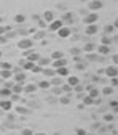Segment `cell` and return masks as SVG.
Listing matches in <instances>:
<instances>
[{
	"label": "cell",
	"mask_w": 118,
	"mask_h": 135,
	"mask_svg": "<svg viewBox=\"0 0 118 135\" xmlns=\"http://www.w3.org/2000/svg\"><path fill=\"white\" fill-rule=\"evenodd\" d=\"M42 69H43L42 66H38L37 63H33V66H32V69H30V71H32L33 74H40V73H42Z\"/></svg>",
	"instance_id": "obj_27"
},
{
	"label": "cell",
	"mask_w": 118,
	"mask_h": 135,
	"mask_svg": "<svg viewBox=\"0 0 118 135\" xmlns=\"http://www.w3.org/2000/svg\"><path fill=\"white\" fill-rule=\"evenodd\" d=\"M70 90H72L70 85H62V87H61V92H70Z\"/></svg>",
	"instance_id": "obj_37"
},
{
	"label": "cell",
	"mask_w": 118,
	"mask_h": 135,
	"mask_svg": "<svg viewBox=\"0 0 118 135\" xmlns=\"http://www.w3.org/2000/svg\"><path fill=\"white\" fill-rule=\"evenodd\" d=\"M49 66L53 69H58V68H62V66H67V60L65 58H59V60H53V63H49Z\"/></svg>",
	"instance_id": "obj_8"
},
{
	"label": "cell",
	"mask_w": 118,
	"mask_h": 135,
	"mask_svg": "<svg viewBox=\"0 0 118 135\" xmlns=\"http://www.w3.org/2000/svg\"><path fill=\"white\" fill-rule=\"evenodd\" d=\"M56 71V76H59V77H67L70 73H69V69H67V66H62V68H58V69H54Z\"/></svg>",
	"instance_id": "obj_14"
},
{
	"label": "cell",
	"mask_w": 118,
	"mask_h": 135,
	"mask_svg": "<svg viewBox=\"0 0 118 135\" xmlns=\"http://www.w3.org/2000/svg\"><path fill=\"white\" fill-rule=\"evenodd\" d=\"M77 68H78V69H86V63H77Z\"/></svg>",
	"instance_id": "obj_38"
},
{
	"label": "cell",
	"mask_w": 118,
	"mask_h": 135,
	"mask_svg": "<svg viewBox=\"0 0 118 135\" xmlns=\"http://www.w3.org/2000/svg\"><path fill=\"white\" fill-rule=\"evenodd\" d=\"M11 95V89L5 87V89H0V97H3V98H10Z\"/></svg>",
	"instance_id": "obj_24"
},
{
	"label": "cell",
	"mask_w": 118,
	"mask_h": 135,
	"mask_svg": "<svg viewBox=\"0 0 118 135\" xmlns=\"http://www.w3.org/2000/svg\"><path fill=\"white\" fill-rule=\"evenodd\" d=\"M88 95H89L91 98H97V97L100 95V92H99V89H96L94 85H89V87H88Z\"/></svg>",
	"instance_id": "obj_18"
},
{
	"label": "cell",
	"mask_w": 118,
	"mask_h": 135,
	"mask_svg": "<svg viewBox=\"0 0 118 135\" xmlns=\"http://www.w3.org/2000/svg\"><path fill=\"white\" fill-rule=\"evenodd\" d=\"M97 20H99V15H97L96 11H91V13H88L85 18H83V24H85V26H88V24H96Z\"/></svg>",
	"instance_id": "obj_1"
},
{
	"label": "cell",
	"mask_w": 118,
	"mask_h": 135,
	"mask_svg": "<svg viewBox=\"0 0 118 135\" xmlns=\"http://www.w3.org/2000/svg\"><path fill=\"white\" fill-rule=\"evenodd\" d=\"M0 77L5 79V80L11 79L13 77V69H0Z\"/></svg>",
	"instance_id": "obj_16"
},
{
	"label": "cell",
	"mask_w": 118,
	"mask_h": 135,
	"mask_svg": "<svg viewBox=\"0 0 118 135\" xmlns=\"http://www.w3.org/2000/svg\"><path fill=\"white\" fill-rule=\"evenodd\" d=\"M78 84H81L78 77H75V76H70V74L67 76V85H70V87L74 89L75 85H78Z\"/></svg>",
	"instance_id": "obj_12"
},
{
	"label": "cell",
	"mask_w": 118,
	"mask_h": 135,
	"mask_svg": "<svg viewBox=\"0 0 118 135\" xmlns=\"http://www.w3.org/2000/svg\"><path fill=\"white\" fill-rule=\"evenodd\" d=\"M38 58H40V55H38L37 52H32V50L29 52V55L26 56V60H27V61H32V63H37Z\"/></svg>",
	"instance_id": "obj_19"
},
{
	"label": "cell",
	"mask_w": 118,
	"mask_h": 135,
	"mask_svg": "<svg viewBox=\"0 0 118 135\" xmlns=\"http://www.w3.org/2000/svg\"><path fill=\"white\" fill-rule=\"evenodd\" d=\"M105 76H107V77H116V66H115V64L109 66L107 69H105Z\"/></svg>",
	"instance_id": "obj_17"
},
{
	"label": "cell",
	"mask_w": 118,
	"mask_h": 135,
	"mask_svg": "<svg viewBox=\"0 0 118 135\" xmlns=\"http://www.w3.org/2000/svg\"><path fill=\"white\" fill-rule=\"evenodd\" d=\"M49 84H51V85H54V87H61L62 79H61L59 76H53V77H51V80H49Z\"/></svg>",
	"instance_id": "obj_20"
},
{
	"label": "cell",
	"mask_w": 118,
	"mask_h": 135,
	"mask_svg": "<svg viewBox=\"0 0 118 135\" xmlns=\"http://www.w3.org/2000/svg\"><path fill=\"white\" fill-rule=\"evenodd\" d=\"M37 87H38V89H43V90H45V89H49V87H51V84H49V80H42V82L38 84Z\"/></svg>",
	"instance_id": "obj_26"
},
{
	"label": "cell",
	"mask_w": 118,
	"mask_h": 135,
	"mask_svg": "<svg viewBox=\"0 0 118 135\" xmlns=\"http://www.w3.org/2000/svg\"><path fill=\"white\" fill-rule=\"evenodd\" d=\"M94 50H96V45L94 44H86L85 47H83V52H85V53H93Z\"/></svg>",
	"instance_id": "obj_22"
},
{
	"label": "cell",
	"mask_w": 118,
	"mask_h": 135,
	"mask_svg": "<svg viewBox=\"0 0 118 135\" xmlns=\"http://www.w3.org/2000/svg\"><path fill=\"white\" fill-rule=\"evenodd\" d=\"M37 64H38V66H42V68H46V66H49V60H48V58H42V56H40V58L37 60Z\"/></svg>",
	"instance_id": "obj_23"
},
{
	"label": "cell",
	"mask_w": 118,
	"mask_h": 135,
	"mask_svg": "<svg viewBox=\"0 0 118 135\" xmlns=\"http://www.w3.org/2000/svg\"><path fill=\"white\" fill-rule=\"evenodd\" d=\"M75 135H88V132H86L85 129H77V132H75Z\"/></svg>",
	"instance_id": "obj_35"
},
{
	"label": "cell",
	"mask_w": 118,
	"mask_h": 135,
	"mask_svg": "<svg viewBox=\"0 0 118 135\" xmlns=\"http://www.w3.org/2000/svg\"><path fill=\"white\" fill-rule=\"evenodd\" d=\"M51 58H53V60H59V58H64V53H62V52H53Z\"/></svg>",
	"instance_id": "obj_31"
},
{
	"label": "cell",
	"mask_w": 118,
	"mask_h": 135,
	"mask_svg": "<svg viewBox=\"0 0 118 135\" xmlns=\"http://www.w3.org/2000/svg\"><path fill=\"white\" fill-rule=\"evenodd\" d=\"M80 53H81V50H80V48H72V55H74V56H78Z\"/></svg>",
	"instance_id": "obj_36"
},
{
	"label": "cell",
	"mask_w": 118,
	"mask_h": 135,
	"mask_svg": "<svg viewBox=\"0 0 118 135\" xmlns=\"http://www.w3.org/2000/svg\"><path fill=\"white\" fill-rule=\"evenodd\" d=\"M38 87L35 85V84H27V85H24V92H27V93H33Z\"/></svg>",
	"instance_id": "obj_21"
},
{
	"label": "cell",
	"mask_w": 118,
	"mask_h": 135,
	"mask_svg": "<svg viewBox=\"0 0 118 135\" xmlns=\"http://www.w3.org/2000/svg\"><path fill=\"white\" fill-rule=\"evenodd\" d=\"M88 8H89L91 11H99L100 8H102V2H100V0H89Z\"/></svg>",
	"instance_id": "obj_4"
},
{
	"label": "cell",
	"mask_w": 118,
	"mask_h": 135,
	"mask_svg": "<svg viewBox=\"0 0 118 135\" xmlns=\"http://www.w3.org/2000/svg\"><path fill=\"white\" fill-rule=\"evenodd\" d=\"M7 32V27H0V36H2V34H5Z\"/></svg>",
	"instance_id": "obj_44"
},
{
	"label": "cell",
	"mask_w": 118,
	"mask_h": 135,
	"mask_svg": "<svg viewBox=\"0 0 118 135\" xmlns=\"http://www.w3.org/2000/svg\"><path fill=\"white\" fill-rule=\"evenodd\" d=\"M104 135H110V133H104Z\"/></svg>",
	"instance_id": "obj_46"
},
{
	"label": "cell",
	"mask_w": 118,
	"mask_h": 135,
	"mask_svg": "<svg viewBox=\"0 0 118 135\" xmlns=\"http://www.w3.org/2000/svg\"><path fill=\"white\" fill-rule=\"evenodd\" d=\"M62 26H64V21H62V20H53L51 23H49V26H48V27H49V31L56 32V31H58L59 27H62Z\"/></svg>",
	"instance_id": "obj_6"
},
{
	"label": "cell",
	"mask_w": 118,
	"mask_h": 135,
	"mask_svg": "<svg viewBox=\"0 0 118 135\" xmlns=\"http://www.w3.org/2000/svg\"><path fill=\"white\" fill-rule=\"evenodd\" d=\"M110 106H112L113 109H116V106H118V101H116V100H112V101H110Z\"/></svg>",
	"instance_id": "obj_41"
},
{
	"label": "cell",
	"mask_w": 118,
	"mask_h": 135,
	"mask_svg": "<svg viewBox=\"0 0 118 135\" xmlns=\"http://www.w3.org/2000/svg\"><path fill=\"white\" fill-rule=\"evenodd\" d=\"M13 80H14L16 84H24V80H26V71L13 73Z\"/></svg>",
	"instance_id": "obj_5"
},
{
	"label": "cell",
	"mask_w": 118,
	"mask_h": 135,
	"mask_svg": "<svg viewBox=\"0 0 118 135\" xmlns=\"http://www.w3.org/2000/svg\"><path fill=\"white\" fill-rule=\"evenodd\" d=\"M24 92V84H13L11 85V93H16V95H19V93H23Z\"/></svg>",
	"instance_id": "obj_11"
},
{
	"label": "cell",
	"mask_w": 118,
	"mask_h": 135,
	"mask_svg": "<svg viewBox=\"0 0 118 135\" xmlns=\"http://www.w3.org/2000/svg\"><path fill=\"white\" fill-rule=\"evenodd\" d=\"M113 92H115V89H112L110 85H107V87H104V89H102V95H105V97H110Z\"/></svg>",
	"instance_id": "obj_25"
},
{
	"label": "cell",
	"mask_w": 118,
	"mask_h": 135,
	"mask_svg": "<svg viewBox=\"0 0 118 135\" xmlns=\"http://www.w3.org/2000/svg\"><path fill=\"white\" fill-rule=\"evenodd\" d=\"M56 32H58L59 39H69V37H70V34H72V29H70L69 26H62V27H59Z\"/></svg>",
	"instance_id": "obj_2"
},
{
	"label": "cell",
	"mask_w": 118,
	"mask_h": 135,
	"mask_svg": "<svg viewBox=\"0 0 118 135\" xmlns=\"http://www.w3.org/2000/svg\"><path fill=\"white\" fill-rule=\"evenodd\" d=\"M54 95H61V89H59V87L54 89Z\"/></svg>",
	"instance_id": "obj_43"
},
{
	"label": "cell",
	"mask_w": 118,
	"mask_h": 135,
	"mask_svg": "<svg viewBox=\"0 0 118 135\" xmlns=\"http://www.w3.org/2000/svg\"><path fill=\"white\" fill-rule=\"evenodd\" d=\"M42 20H43L45 23H48V24H49V23H51L53 20H56V18H54V13L48 10V11H45V13H43V16H42Z\"/></svg>",
	"instance_id": "obj_13"
},
{
	"label": "cell",
	"mask_w": 118,
	"mask_h": 135,
	"mask_svg": "<svg viewBox=\"0 0 118 135\" xmlns=\"http://www.w3.org/2000/svg\"><path fill=\"white\" fill-rule=\"evenodd\" d=\"M0 68H2V69H11V64H10V63L2 61V63H0Z\"/></svg>",
	"instance_id": "obj_33"
},
{
	"label": "cell",
	"mask_w": 118,
	"mask_h": 135,
	"mask_svg": "<svg viewBox=\"0 0 118 135\" xmlns=\"http://www.w3.org/2000/svg\"><path fill=\"white\" fill-rule=\"evenodd\" d=\"M0 108H2L3 111H10V109L13 108V101H11L10 98H5V100H2V101H0Z\"/></svg>",
	"instance_id": "obj_10"
},
{
	"label": "cell",
	"mask_w": 118,
	"mask_h": 135,
	"mask_svg": "<svg viewBox=\"0 0 118 135\" xmlns=\"http://www.w3.org/2000/svg\"><path fill=\"white\" fill-rule=\"evenodd\" d=\"M32 133H33V129H24L21 132V135H32Z\"/></svg>",
	"instance_id": "obj_34"
},
{
	"label": "cell",
	"mask_w": 118,
	"mask_h": 135,
	"mask_svg": "<svg viewBox=\"0 0 118 135\" xmlns=\"http://www.w3.org/2000/svg\"><path fill=\"white\" fill-rule=\"evenodd\" d=\"M112 44V39L109 37H102V40H100V45H110Z\"/></svg>",
	"instance_id": "obj_32"
},
{
	"label": "cell",
	"mask_w": 118,
	"mask_h": 135,
	"mask_svg": "<svg viewBox=\"0 0 118 135\" xmlns=\"http://www.w3.org/2000/svg\"><path fill=\"white\" fill-rule=\"evenodd\" d=\"M14 21L18 23V24H23V23L26 21V16H24V15H16V16H14Z\"/></svg>",
	"instance_id": "obj_29"
},
{
	"label": "cell",
	"mask_w": 118,
	"mask_h": 135,
	"mask_svg": "<svg viewBox=\"0 0 118 135\" xmlns=\"http://www.w3.org/2000/svg\"><path fill=\"white\" fill-rule=\"evenodd\" d=\"M32 45H33V40H32V39H21V40L18 42V47H19L21 50H30Z\"/></svg>",
	"instance_id": "obj_3"
},
{
	"label": "cell",
	"mask_w": 118,
	"mask_h": 135,
	"mask_svg": "<svg viewBox=\"0 0 118 135\" xmlns=\"http://www.w3.org/2000/svg\"><path fill=\"white\" fill-rule=\"evenodd\" d=\"M27 111H29V109H26V108H21V106L18 108V113H27Z\"/></svg>",
	"instance_id": "obj_42"
},
{
	"label": "cell",
	"mask_w": 118,
	"mask_h": 135,
	"mask_svg": "<svg viewBox=\"0 0 118 135\" xmlns=\"http://www.w3.org/2000/svg\"><path fill=\"white\" fill-rule=\"evenodd\" d=\"M32 135H43V133H32Z\"/></svg>",
	"instance_id": "obj_45"
},
{
	"label": "cell",
	"mask_w": 118,
	"mask_h": 135,
	"mask_svg": "<svg viewBox=\"0 0 118 135\" xmlns=\"http://www.w3.org/2000/svg\"><path fill=\"white\" fill-rule=\"evenodd\" d=\"M83 103H85L86 106H89V105H94V98H91L89 95H86L85 98H83Z\"/></svg>",
	"instance_id": "obj_28"
},
{
	"label": "cell",
	"mask_w": 118,
	"mask_h": 135,
	"mask_svg": "<svg viewBox=\"0 0 118 135\" xmlns=\"http://www.w3.org/2000/svg\"><path fill=\"white\" fill-rule=\"evenodd\" d=\"M97 31H99L97 23H96V24H88V26H85V34H86V36H94V34H97Z\"/></svg>",
	"instance_id": "obj_7"
},
{
	"label": "cell",
	"mask_w": 118,
	"mask_h": 135,
	"mask_svg": "<svg viewBox=\"0 0 118 135\" xmlns=\"http://www.w3.org/2000/svg\"><path fill=\"white\" fill-rule=\"evenodd\" d=\"M59 101H61L62 105H67V103H69V98H67V97H61V98H59Z\"/></svg>",
	"instance_id": "obj_40"
},
{
	"label": "cell",
	"mask_w": 118,
	"mask_h": 135,
	"mask_svg": "<svg viewBox=\"0 0 118 135\" xmlns=\"http://www.w3.org/2000/svg\"><path fill=\"white\" fill-rule=\"evenodd\" d=\"M110 79H112V85H110V87H112V89H116V84H118L116 77H110Z\"/></svg>",
	"instance_id": "obj_39"
},
{
	"label": "cell",
	"mask_w": 118,
	"mask_h": 135,
	"mask_svg": "<svg viewBox=\"0 0 118 135\" xmlns=\"http://www.w3.org/2000/svg\"><path fill=\"white\" fill-rule=\"evenodd\" d=\"M104 121H105V122H113V121H115V116L109 113V114H105V116H104Z\"/></svg>",
	"instance_id": "obj_30"
},
{
	"label": "cell",
	"mask_w": 118,
	"mask_h": 135,
	"mask_svg": "<svg viewBox=\"0 0 118 135\" xmlns=\"http://www.w3.org/2000/svg\"><path fill=\"white\" fill-rule=\"evenodd\" d=\"M96 52L102 56H107L110 53V45H99V47H96Z\"/></svg>",
	"instance_id": "obj_9"
},
{
	"label": "cell",
	"mask_w": 118,
	"mask_h": 135,
	"mask_svg": "<svg viewBox=\"0 0 118 135\" xmlns=\"http://www.w3.org/2000/svg\"><path fill=\"white\" fill-rule=\"evenodd\" d=\"M42 73H43V76H46V77H49V79H51L53 76H56V71L53 69L51 66H46V68H43V69H42Z\"/></svg>",
	"instance_id": "obj_15"
}]
</instances>
